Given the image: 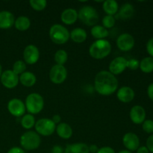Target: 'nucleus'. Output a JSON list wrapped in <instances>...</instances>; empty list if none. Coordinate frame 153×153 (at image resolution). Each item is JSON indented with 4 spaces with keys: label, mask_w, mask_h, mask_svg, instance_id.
Returning a JSON list of instances; mask_svg holds the SVG:
<instances>
[{
    "label": "nucleus",
    "mask_w": 153,
    "mask_h": 153,
    "mask_svg": "<svg viewBox=\"0 0 153 153\" xmlns=\"http://www.w3.org/2000/svg\"><path fill=\"white\" fill-rule=\"evenodd\" d=\"M147 94L149 98L153 101V83L150 84L147 88Z\"/></svg>",
    "instance_id": "40"
},
{
    "label": "nucleus",
    "mask_w": 153,
    "mask_h": 153,
    "mask_svg": "<svg viewBox=\"0 0 153 153\" xmlns=\"http://www.w3.org/2000/svg\"><path fill=\"white\" fill-rule=\"evenodd\" d=\"M137 153H149V151L146 148V146H140L138 149H137Z\"/></svg>",
    "instance_id": "43"
},
{
    "label": "nucleus",
    "mask_w": 153,
    "mask_h": 153,
    "mask_svg": "<svg viewBox=\"0 0 153 153\" xmlns=\"http://www.w3.org/2000/svg\"><path fill=\"white\" fill-rule=\"evenodd\" d=\"M64 153H90L89 147L85 143H76L67 146Z\"/></svg>",
    "instance_id": "22"
},
{
    "label": "nucleus",
    "mask_w": 153,
    "mask_h": 153,
    "mask_svg": "<svg viewBox=\"0 0 153 153\" xmlns=\"http://www.w3.org/2000/svg\"><path fill=\"white\" fill-rule=\"evenodd\" d=\"M15 28L19 31H27L31 26V21L29 18L25 16H20L15 19Z\"/></svg>",
    "instance_id": "26"
},
{
    "label": "nucleus",
    "mask_w": 153,
    "mask_h": 153,
    "mask_svg": "<svg viewBox=\"0 0 153 153\" xmlns=\"http://www.w3.org/2000/svg\"><path fill=\"white\" fill-rule=\"evenodd\" d=\"M91 34L97 40H104L105 37H108L109 31L102 25H96L91 28Z\"/></svg>",
    "instance_id": "25"
},
{
    "label": "nucleus",
    "mask_w": 153,
    "mask_h": 153,
    "mask_svg": "<svg viewBox=\"0 0 153 153\" xmlns=\"http://www.w3.org/2000/svg\"><path fill=\"white\" fill-rule=\"evenodd\" d=\"M29 4L34 10L41 11L46 7L47 1L46 0H31Z\"/></svg>",
    "instance_id": "30"
},
{
    "label": "nucleus",
    "mask_w": 153,
    "mask_h": 153,
    "mask_svg": "<svg viewBox=\"0 0 153 153\" xmlns=\"http://www.w3.org/2000/svg\"><path fill=\"white\" fill-rule=\"evenodd\" d=\"M7 110L9 113L16 117H22L26 111L25 103L19 99H12L7 103Z\"/></svg>",
    "instance_id": "12"
},
{
    "label": "nucleus",
    "mask_w": 153,
    "mask_h": 153,
    "mask_svg": "<svg viewBox=\"0 0 153 153\" xmlns=\"http://www.w3.org/2000/svg\"><path fill=\"white\" fill-rule=\"evenodd\" d=\"M1 74H2V67H1V64H0V78H1Z\"/></svg>",
    "instance_id": "45"
},
{
    "label": "nucleus",
    "mask_w": 153,
    "mask_h": 153,
    "mask_svg": "<svg viewBox=\"0 0 153 153\" xmlns=\"http://www.w3.org/2000/svg\"><path fill=\"white\" fill-rule=\"evenodd\" d=\"M140 62L135 58H131V59L127 61V68L130 69L131 70H135L139 68Z\"/></svg>",
    "instance_id": "34"
},
{
    "label": "nucleus",
    "mask_w": 153,
    "mask_h": 153,
    "mask_svg": "<svg viewBox=\"0 0 153 153\" xmlns=\"http://www.w3.org/2000/svg\"><path fill=\"white\" fill-rule=\"evenodd\" d=\"M146 51L150 57L153 58V37L149 39L146 43Z\"/></svg>",
    "instance_id": "35"
},
{
    "label": "nucleus",
    "mask_w": 153,
    "mask_h": 153,
    "mask_svg": "<svg viewBox=\"0 0 153 153\" xmlns=\"http://www.w3.org/2000/svg\"><path fill=\"white\" fill-rule=\"evenodd\" d=\"M0 80L3 86L7 89H13L16 88L19 82V76L12 70H7L2 72Z\"/></svg>",
    "instance_id": "9"
},
{
    "label": "nucleus",
    "mask_w": 153,
    "mask_h": 153,
    "mask_svg": "<svg viewBox=\"0 0 153 153\" xmlns=\"http://www.w3.org/2000/svg\"><path fill=\"white\" fill-rule=\"evenodd\" d=\"M142 128L146 133L151 134L153 133V120H145L142 123Z\"/></svg>",
    "instance_id": "33"
},
{
    "label": "nucleus",
    "mask_w": 153,
    "mask_h": 153,
    "mask_svg": "<svg viewBox=\"0 0 153 153\" xmlns=\"http://www.w3.org/2000/svg\"><path fill=\"white\" fill-rule=\"evenodd\" d=\"M139 68L144 73H152L153 72V58L146 57L143 58L140 62Z\"/></svg>",
    "instance_id": "27"
},
{
    "label": "nucleus",
    "mask_w": 153,
    "mask_h": 153,
    "mask_svg": "<svg viewBox=\"0 0 153 153\" xmlns=\"http://www.w3.org/2000/svg\"><path fill=\"white\" fill-rule=\"evenodd\" d=\"M97 153H116L114 149L110 146H103V147L99 148V150Z\"/></svg>",
    "instance_id": "36"
},
{
    "label": "nucleus",
    "mask_w": 153,
    "mask_h": 153,
    "mask_svg": "<svg viewBox=\"0 0 153 153\" xmlns=\"http://www.w3.org/2000/svg\"><path fill=\"white\" fill-rule=\"evenodd\" d=\"M102 8L106 14L114 16L119 10V4L115 0H106L103 1Z\"/></svg>",
    "instance_id": "24"
},
{
    "label": "nucleus",
    "mask_w": 153,
    "mask_h": 153,
    "mask_svg": "<svg viewBox=\"0 0 153 153\" xmlns=\"http://www.w3.org/2000/svg\"><path fill=\"white\" fill-rule=\"evenodd\" d=\"M146 148L149 152L153 153V134L149 136L146 140Z\"/></svg>",
    "instance_id": "37"
},
{
    "label": "nucleus",
    "mask_w": 153,
    "mask_h": 153,
    "mask_svg": "<svg viewBox=\"0 0 153 153\" xmlns=\"http://www.w3.org/2000/svg\"><path fill=\"white\" fill-rule=\"evenodd\" d=\"M127 61L122 56L115 58L109 64V72L114 76L123 73L127 68Z\"/></svg>",
    "instance_id": "13"
},
{
    "label": "nucleus",
    "mask_w": 153,
    "mask_h": 153,
    "mask_svg": "<svg viewBox=\"0 0 153 153\" xmlns=\"http://www.w3.org/2000/svg\"><path fill=\"white\" fill-rule=\"evenodd\" d=\"M7 153H25V150L22 149L21 147H18V146H14L12 147L7 151Z\"/></svg>",
    "instance_id": "38"
},
{
    "label": "nucleus",
    "mask_w": 153,
    "mask_h": 153,
    "mask_svg": "<svg viewBox=\"0 0 153 153\" xmlns=\"http://www.w3.org/2000/svg\"><path fill=\"white\" fill-rule=\"evenodd\" d=\"M130 119L134 124H142L146 120V111L141 105H134L129 113Z\"/></svg>",
    "instance_id": "15"
},
{
    "label": "nucleus",
    "mask_w": 153,
    "mask_h": 153,
    "mask_svg": "<svg viewBox=\"0 0 153 153\" xmlns=\"http://www.w3.org/2000/svg\"><path fill=\"white\" fill-rule=\"evenodd\" d=\"M88 147H89V152L91 153H97L99 150V147L96 144H92Z\"/></svg>",
    "instance_id": "42"
},
{
    "label": "nucleus",
    "mask_w": 153,
    "mask_h": 153,
    "mask_svg": "<svg viewBox=\"0 0 153 153\" xmlns=\"http://www.w3.org/2000/svg\"><path fill=\"white\" fill-rule=\"evenodd\" d=\"M117 46L123 52H128L134 48V38L131 34L128 33L121 34L117 39Z\"/></svg>",
    "instance_id": "10"
},
{
    "label": "nucleus",
    "mask_w": 153,
    "mask_h": 153,
    "mask_svg": "<svg viewBox=\"0 0 153 153\" xmlns=\"http://www.w3.org/2000/svg\"><path fill=\"white\" fill-rule=\"evenodd\" d=\"M118 153H132V152L129 150H127V149H123V150H120V152H118Z\"/></svg>",
    "instance_id": "44"
},
{
    "label": "nucleus",
    "mask_w": 153,
    "mask_h": 153,
    "mask_svg": "<svg viewBox=\"0 0 153 153\" xmlns=\"http://www.w3.org/2000/svg\"><path fill=\"white\" fill-rule=\"evenodd\" d=\"M55 131L61 138L64 140H68L73 135V128L68 123H60L59 124H58L56 126Z\"/></svg>",
    "instance_id": "19"
},
{
    "label": "nucleus",
    "mask_w": 153,
    "mask_h": 153,
    "mask_svg": "<svg viewBox=\"0 0 153 153\" xmlns=\"http://www.w3.org/2000/svg\"><path fill=\"white\" fill-rule=\"evenodd\" d=\"M15 17L11 12L8 10L0 11V28L8 29L14 25Z\"/></svg>",
    "instance_id": "17"
},
{
    "label": "nucleus",
    "mask_w": 153,
    "mask_h": 153,
    "mask_svg": "<svg viewBox=\"0 0 153 153\" xmlns=\"http://www.w3.org/2000/svg\"><path fill=\"white\" fill-rule=\"evenodd\" d=\"M67 77V70L64 66L55 64L49 71V79L55 85H60L64 82Z\"/></svg>",
    "instance_id": "8"
},
{
    "label": "nucleus",
    "mask_w": 153,
    "mask_h": 153,
    "mask_svg": "<svg viewBox=\"0 0 153 153\" xmlns=\"http://www.w3.org/2000/svg\"><path fill=\"white\" fill-rule=\"evenodd\" d=\"M54 58L56 64L64 66L68 60V54L64 49H59L55 52Z\"/></svg>",
    "instance_id": "29"
},
{
    "label": "nucleus",
    "mask_w": 153,
    "mask_h": 153,
    "mask_svg": "<svg viewBox=\"0 0 153 153\" xmlns=\"http://www.w3.org/2000/svg\"><path fill=\"white\" fill-rule=\"evenodd\" d=\"M78 19V12L73 8H67L61 13V19L65 25H73Z\"/></svg>",
    "instance_id": "18"
},
{
    "label": "nucleus",
    "mask_w": 153,
    "mask_h": 153,
    "mask_svg": "<svg viewBox=\"0 0 153 153\" xmlns=\"http://www.w3.org/2000/svg\"><path fill=\"white\" fill-rule=\"evenodd\" d=\"M102 26L105 27L106 29L108 28H113L116 23V19L114 16H110V15H105L104 17L102 18Z\"/></svg>",
    "instance_id": "32"
},
{
    "label": "nucleus",
    "mask_w": 153,
    "mask_h": 153,
    "mask_svg": "<svg viewBox=\"0 0 153 153\" xmlns=\"http://www.w3.org/2000/svg\"><path fill=\"white\" fill-rule=\"evenodd\" d=\"M111 49V44L108 40H97L90 46L89 54L94 59L101 60L108 56Z\"/></svg>",
    "instance_id": "2"
},
{
    "label": "nucleus",
    "mask_w": 153,
    "mask_h": 153,
    "mask_svg": "<svg viewBox=\"0 0 153 153\" xmlns=\"http://www.w3.org/2000/svg\"><path fill=\"white\" fill-rule=\"evenodd\" d=\"M52 120L53 121L54 123H55V125L57 126L58 124L60 123V122H61V116H60V115H58V114H55L53 117H52Z\"/></svg>",
    "instance_id": "41"
},
{
    "label": "nucleus",
    "mask_w": 153,
    "mask_h": 153,
    "mask_svg": "<svg viewBox=\"0 0 153 153\" xmlns=\"http://www.w3.org/2000/svg\"><path fill=\"white\" fill-rule=\"evenodd\" d=\"M25 109L30 114H37L44 107V100L40 94L32 93L27 96L25 102Z\"/></svg>",
    "instance_id": "4"
},
{
    "label": "nucleus",
    "mask_w": 153,
    "mask_h": 153,
    "mask_svg": "<svg viewBox=\"0 0 153 153\" xmlns=\"http://www.w3.org/2000/svg\"><path fill=\"white\" fill-rule=\"evenodd\" d=\"M24 62L29 65L36 64L40 59V51L38 48L32 44L28 45L23 51Z\"/></svg>",
    "instance_id": "11"
},
{
    "label": "nucleus",
    "mask_w": 153,
    "mask_h": 153,
    "mask_svg": "<svg viewBox=\"0 0 153 153\" xmlns=\"http://www.w3.org/2000/svg\"><path fill=\"white\" fill-rule=\"evenodd\" d=\"M134 90L128 86H124L120 88L117 93V97L118 100L123 103H128L132 101L134 98Z\"/></svg>",
    "instance_id": "16"
},
{
    "label": "nucleus",
    "mask_w": 153,
    "mask_h": 153,
    "mask_svg": "<svg viewBox=\"0 0 153 153\" xmlns=\"http://www.w3.org/2000/svg\"><path fill=\"white\" fill-rule=\"evenodd\" d=\"M12 70H13L16 74L19 76V75L23 73L24 72H25V70H26V64H25L23 61H22V60L16 61V62L13 64Z\"/></svg>",
    "instance_id": "31"
},
{
    "label": "nucleus",
    "mask_w": 153,
    "mask_h": 153,
    "mask_svg": "<svg viewBox=\"0 0 153 153\" xmlns=\"http://www.w3.org/2000/svg\"><path fill=\"white\" fill-rule=\"evenodd\" d=\"M123 143L127 150L131 152L137 151V149L140 147V139L134 133L128 132L124 134L123 137Z\"/></svg>",
    "instance_id": "14"
},
{
    "label": "nucleus",
    "mask_w": 153,
    "mask_h": 153,
    "mask_svg": "<svg viewBox=\"0 0 153 153\" xmlns=\"http://www.w3.org/2000/svg\"><path fill=\"white\" fill-rule=\"evenodd\" d=\"M49 37L54 43L62 45L70 40V31L61 24H55L49 29Z\"/></svg>",
    "instance_id": "5"
},
{
    "label": "nucleus",
    "mask_w": 153,
    "mask_h": 153,
    "mask_svg": "<svg viewBox=\"0 0 153 153\" xmlns=\"http://www.w3.org/2000/svg\"><path fill=\"white\" fill-rule=\"evenodd\" d=\"M118 80L114 75L107 70L99 72L94 79V88L102 96H110L117 91Z\"/></svg>",
    "instance_id": "1"
},
{
    "label": "nucleus",
    "mask_w": 153,
    "mask_h": 153,
    "mask_svg": "<svg viewBox=\"0 0 153 153\" xmlns=\"http://www.w3.org/2000/svg\"><path fill=\"white\" fill-rule=\"evenodd\" d=\"M64 150L61 146L58 145H55L52 147V153H64Z\"/></svg>",
    "instance_id": "39"
},
{
    "label": "nucleus",
    "mask_w": 153,
    "mask_h": 153,
    "mask_svg": "<svg viewBox=\"0 0 153 153\" xmlns=\"http://www.w3.org/2000/svg\"><path fill=\"white\" fill-rule=\"evenodd\" d=\"M70 39L76 43H82L86 40L88 34L86 31L82 28H76L70 33Z\"/></svg>",
    "instance_id": "23"
},
{
    "label": "nucleus",
    "mask_w": 153,
    "mask_h": 153,
    "mask_svg": "<svg viewBox=\"0 0 153 153\" xmlns=\"http://www.w3.org/2000/svg\"><path fill=\"white\" fill-rule=\"evenodd\" d=\"M134 13V7L130 3H125L118 10L117 17L122 19H131Z\"/></svg>",
    "instance_id": "21"
},
{
    "label": "nucleus",
    "mask_w": 153,
    "mask_h": 153,
    "mask_svg": "<svg viewBox=\"0 0 153 153\" xmlns=\"http://www.w3.org/2000/svg\"><path fill=\"white\" fill-rule=\"evenodd\" d=\"M19 143L21 148L24 150L32 151L39 148L41 143V139L36 131H28L22 134Z\"/></svg>",
    "instance_id": "3"
},
{
    "label": "nucleus",
    "mask_w": 153,
    "mask_h": 153,
    "mask_svg": "<svg viewBox=\"0 0 153 153\" xmlns=\"http://www.w3.org/2000/svg\"><path fill=\"white\" fill-rule=\"evenodd\" d=\"M19 81L23 86L30 88L34 86L37 82L36 76L33 73L29 71H25L19 76Z\"/></svg>",
    "instance_id": "20"
},
{
    "label": "nucleus",
    "mask_w": 153,
    "mask_h": 153,
    "mask_svg": "<svg viewBox=\"0 0 153 153\" xmlns=\"http://www.w3.org/2000/svg\"><path fill=\"white\" fill-rule=\"evenodd\" d=\"M35 131L39 135L50 136L55 131L56 125L53 123L52 119L49 118H42L38 120L34 125Z\"/></svg>",
    "instance_id": "7"
},
{
    "label": "nucleus",
    "mask_w": 153,
    "mask_h": 153,
    "mask_svg": "<svg viewBox=\"0 0 153 153\" xmlns=\"http://www.w3.org/2000/svg\"><path fill=\"white\" fill-rule=\"evenodd\" d=\"M21 125H22V128L25 129H31V128L34 126L35 125V118H34V115L30 114H24L22 117V119L20 120Z\"/></svg>",
    "instance_id": "28"
},
{
    "label": "nucleus",
    "mask_w": 153,
    "mask_h": 153,
    "mask_svg": "<svg viewBox=\"0 0 153 153\" xmlns=\"http://www.w3.org/2000/svg\"><path fill=\"white\" fill-rule=\"evenodd\" d=\"M78 17L88 26H94L99 21V14L97 10L91 5L83 6L78 12Z\"/></svg>",
    "instance_id": "6"
}]
</instances>
